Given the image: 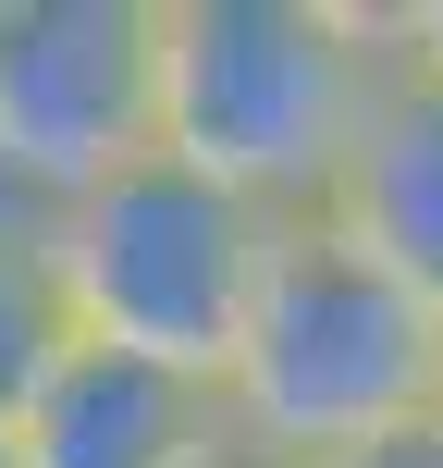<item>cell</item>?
<instances>
[{"instance_id":"8992f818","label":"cell","mask_w":443,"mask_h":468,"mask_svg":"<svg viewBox=\"0 0 443 468\" xmlns=\"http://www.w3.org/2000/svg\"><path fill=\"white\" fill-rule=\"evenodd\" d=\"M321 222H345L406 296L443 308V87L419 62H395V87L370 99V123L345 148V186H332Z\"/></svg>"},{"instance_id":"30bf717a","label":"cell","mask_w":443,"mask_h":468,"mask_svg":"<svg viewBox=\"0 0 443 468\" xmlns=\"http://www.w3.org/2000/svg\"><path fill=\"white\" fill-rule=\"evenodd\" d=\"M210 468H283V456H258V444H222V456H210Z\"/></svg>"},{"instance_id":"7a4b0ae2","label":"cell","mask_w":443,"mask_h":468,"mask_svg":"<svg viewBox=\"0 0 443 468\" xmlns=\"http://www.w3.org/2000/svg\"><path fill=\"white\" fill-rule=\"evenodd\" d=\"M443 420V308L406 296L345 222H283L222 370V431L283 468H345Z\"/></svg>"},{"instance_id":"277c9868","label":"cell","mask_w":443,"mask_h":468,"mask_svg":"<svg viewBox=\"0 0 443 468\" xmlns=\"http://www.w3.org/2000/svg\"><path fill=\"white\" fill-rule=\"evenodd\" d=\"M161 148V0H0V222Z\"/></svg>"},{"instance_id":"ba28073f","label":"cell","mask_w":443,"mask_h":468,"mask_svg":"<svg viewBox=\"0 0 443 468\" xmlns=\"http://www.w3.org/2000/svg\"><path fill=\"white\" fill-rule=\"evenodd\" d=\"M395 37H406V62L443 87V0H395Z\"/></svg>"},{"instance_id":"9c48e42d","label":"cell","mask_w":443,"mask_h":468,"mask_svg":"<svg viewBox=\"0 0 443 468\" xmlns=\"http://www.w3.org/2000/svg\"><path fill=\"white\" fill-rule=\"evenodd\" d=\"M345 468H443V420L431 431H395V444H370V456H345Z\"/></svg>"},{"instance_id":"3957f363","label":"cell","mask_w":443,"mask_h":468,"mask_svg":"<svg viewBox=\"0 0 443 468\" xmlns=\"http://www.w3.org/2000/svg\"><path fill=\"white\" fill-rule=\"evenodd\" d=\"M271 234H283L271 210L185 173L173 148H148L111 186H87L74 210L25 222V259H37V296L74 346L148 357V370H185L222 395L234 333H247L258 271H271Z\"/></svg>"},{"instance_id":"52a82bcc","label":"cell","mask_w":443,"mask_h":468,"mask_svg":"<svg viewBox=\"0 0 443 468\" xmlns=\"http://www.w3.org/2000/svg\"><path fill=\"white\" fill-rule=\"evenodd\" d=\"M62 346V321H49L37 296V259H25V222H0V420H13V395L37 382V357Z\"/></svg>"},{"instance_id":"6da1fadb","label":"cell","mask_w":443,"mask_h":468,"mask_svg":"<svg viewBox=\"0 0 443 468\" xmlns=\"http://www.w3.org/2000/svg\"><path fill=\"white\" fill-rule=\"evenodd\" d=\"M395 62L406 37L370 0H161V148L247 210L308 222Z\"/></svg>"},{"instance_id":"5b68a950","label":"cell","mask_w":443,"mask_h":468,"mask_svg":"<svg viewBox=\"0 0 443 468\" xmlns=\"http://www.w3.org/2000/svg\"><path fill=\"white\" fill-rule=\"evenodd\" d=\"M222 444L234 431H222L210 382L111 357V346H74V333L37 357V382L0 420V468H210Z\"/></svg>"}]
</instances>
